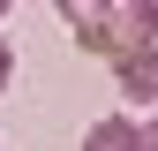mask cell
Instances as JSON below:
<instances>
[{
    "mask_svg": "<svg viewBox=\"0 0 158 151\" xmlns=\"http://www.w3.org/2000/svg\"><path fill=\"white\" fill-rule=\"evenodd\" d=\"M53 8L68 15L75 45H83V53H98V61H128V53L158 45V38H143V30L128 23V8H121V0H53Z\"/></svg>",
    "mask_w": 158,
    "mask_h": 151,
    "instance_id": "obj_1",
    "label": "cell"
},
{
    "mask_svg": "<svg viewBox=\"0 0 158 151\" xmlns=\"http://www.w3.org/2000/svg\"><path fill=\"white\" fill-rule=\"evenodd\" d=\"M113 83H121L135 106H158V45L128 53V61H113Z\"/></svg>",
    "mask_w": 158,
    "mask_h": 151,
    "instance_id": "obj_2",
    "label": "cell"
},
{
    "mask_svg": "<svg viewBox=\"0 0 158 151\" xmlns=\"http://www.w3.org/2000/svg\"><path fill=\"white\" fill-rule=\"evenodd\" d=\"M83 151H143V144H135V121H128V113H106V121L83 128Z\"/></svg>",
    "mask_w": 158,
    "mask_h": 151,
    "instance_id": "obj_3",
    "label": "cell"
},
{
    "mask_svg": "<svg viewBox=\"0 0 158 151\" xmlns=\"http://www.w3.org/2000/svg\"><path fill=\"white\" fill-rule=\"evenodd\" d=\"M128 23L143 30V38H158V0H128Z\"/></svg>",
    "mask_w": 158,
    "mask_h": 151,
    "instance_id": "obj_4",
    "label": "cell"
},
{
    "mask_svg": "<svg viewBox=\"0 0 158 151\" xmlns=\"http://www.w3.org/2000/svg\"><path fill=\"white\" fill-rule=\"evenodd\" d=\"M8 76H15V53H8V38H0V91H8Z\"/></svg>",
    "mask_w": 158,
    "mask_h": 151,
    "instance_id": "obj_5",
    "label": "cell"
},
{
    "mask_svg": "<svg viewBox=\"0 0 158 151\" xmlns=\"http://www.w3.org/2000/svg\"><path fill=\"white\" fill-rule=\"evenodd\" d=\"M135 144H143V151H158V121H151V128H135Z\"/></svg>",
    "mask_w": 158,
    "mask_h": 151,
    "instance_id": "obj_6",
    "label": "cell"
},
{
    "mask_svg": "<svg viewBox=\"0 0 158 151\" xmlns=\"http://www.w3.org/2000/svg\"><path fill=\"white\" fill-rule=\"evenodd\" d=\"M8 8H15V0H0V15H8Z\"/></svg>",
    "mask_w": 158,
    "mask_h": 151,
    "instance_id": "obj_7",
    "label": "cell"
}]
</instances>
